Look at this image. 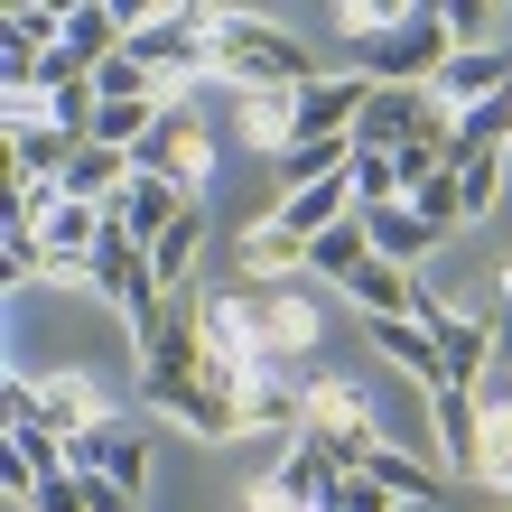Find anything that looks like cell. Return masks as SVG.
<instances>
[{
    "mask_svg": "<svg viewBox=\"0 0 512 512\" xmlns=\"http://www.w3.org/2000/svg\"><path fill=\"white\" fill-rule=\"evenodd\" d=\"M494 354L512 364V280H503V308H494Z\"/></svg>",
    "mask_w": 512,
    "mask_h": 512,
    "instance_id": "cell-33",
    "label": "cell"
},
{
    "mask_svg": "<svg viewBox=\"0 0 512 512\" xmlns=\"http://www.w3.org/2000/svg\"><path fill=\"white\" fill-rule=\"evenodd\" d=\"M503 84H512V56H503V47H485V56H447V75L429 84V94H438L447 122H457V112H475L485 94H503Z\"/></svg>",
    "mask_w": 512,
    "mask_h": 512,
    "instance_id": "cell-16",
    "label": "cell"
},
{
    "mask_svg": "<svg viewBox=\"0 0 512 512\" xmlns=\"http://www.w3.org/2000/svg\"><path fill=\"white\" fill-rule=\"evenodd\" d=\"M84 512H140V494H122L112 475H84Z\"/></svg>",
    "mask_w": 512,
    "mask_h": 512,
    "instance_id": "cell-32",
    "label": "cell"
},
{
    "mask_svg": "<svg viewBox=\"0 0 512 512\" xmlns=\"http://www.w3.org/2000/svg\"><path fill=\"white\" fill-rule=\"evenodd\" d=\"M298 410H308V438H326L345 466H354V457H364V447L382 438L373 391L354 382V373H308V382H298Z\"/></svg>",
    "mask_w": 512,
    "mask_h": 512,
    "instance_id": "cell-3",
    "label": "cell"
},
{
    "mask_svg": "<svg viewBox=\"0 0 512 512\" xmlns=\"http://www.w3.org/2000/svg\"><path fill=\"white\" fill-rule=\"evenodd\" d=\"M75 159H84V131H66L56 112H38V122H10V196H56Z\"/></svg>",
    "mask_w": 512,
    "mask_h": 512,
    "instance_id": "cell-6",
    "label": "cell"
},
{
    "mask_svg": "<svg viewBox=\"0 0 512 512\" xmlns=\"http://www.w3.org/2000/svg\"><path fill=\"white\" fill-rule=\"evenodd\" d=\"M447 38H457V56H485L503 47V10L494 0H447Z\"/></svg>",
    "mask_w": 512,
    "mask_h": 512,
    "instance_id": "cell-27",
    "label": "cell"
},
{
    "mask_svg": "<svg viewBox=\"0 0 512 512\" xmlns=\"http://www.w3.org/2000/svg\"><path fill=\"white\" fill-rule=\"evenodd\" d=\"M410 205H419V224H429L438 243H447V233H466V196H457V168H438L429 187H410Z\"/></svg>",
    "mask_w": 512,
    "mask_h": 512,
    "instance_id": "cell-29",
    "label": "cell"
},
{
    "mask_svg": "<svg viewBox=\"0 0 512 512\" xmlns=\"http://www.w3.org/2000/svg\"><path fill=\"white\" fill-rule=\"evenodd\" d=\"M364 103H373V75H364V66H354V75H317L308 94H298V140H354ZM298 140H289V149H298Z\"/></svg>",
    "mask_w": 512,
    "mask_h": 512,
    "instance_id": "cell-8",
    "label": "cell"
},
{
    "mask_svg": "<svg viewBox=\"0 0 512 512\" xmlns=\"http://www.w3.org/2000/svg\"><path fill=\"white\" fill-rule=\"evenodd\" d=\"M261 336H270V373L289 364V354H317V298L308 289H261Z\"/></svg>",
    "mask_w": 512,
    "mask_h": 512,
    "instance_id": "cell-13",
    "label": "cell"
},
{
    "mask_svg": "<svg viewBox=\"0 0 512 512\" xmlns=\"http://www.w3.org/2000/svg\"><path fill=\"white\" fill-rule=\"evenodd\" d=\"M187 205H196L187 187H168V177H149V168H140V177H131V187H122V196H112V224H122V233H131V243H140V252H159V233H168L177 215H187Z\"/></svg>",
    "mask_w": 512,
    "mask_h": 512,
    "instance_id": "cell-11",
    "label": "cell"
},
{
    "mask_svg": "<svg viewBox=\"0 0 512 512\" xmlns=\"http://www.w3.org/2000/svg\"><path fill=\"white\" fill-rule=\"evenodd\" d=\"M140 401L159 410V419H177L187 438H252L243 429V391H224V382H205V373H187V382H140Z\"/></svg>",
    "mask_w": 512,
    "mask_h": 512,
    "instance_id": "cell-7",
    "label": "cell"
},
{
    "mask_svg": "<svg viewBox=\"0 0 512 512\" xmlns=\"http://www.w3.org/2000/svg\"><path fill=\"white\" fill-rule=\"evenodd\" d=\"M131 177H140V159H122V149H103V140H84V159L66 168V196H75V205H112Z\"/></svg>",
    "mask_w": 512,
    "mask_h": 512,
    "instance_id": "cell-22",
    "label": "cell"
},
{
    "mask_svg": "<svg viewBox=\"0 0 512 512\" xmlns=\"http://www.w3.org/2000/svg\"><path fill=\"white\" fill-rule=\"evenodd\" d=\"M447 131V112L429 84H373V103H364V122H354V149H382V159H401L410 140H429Z\"/></svg>",
    "mask_w": 512,
    "mask_h": 512,
    "instance_id": "cell-5",
    "label": "cell"
},
{
    "mask_svg": "<svg viewBox=\"0 0 512 512\" xmlns=\"http://www.w3.org/2000/svg\"><path fill=\"white\" fill-rule=\"evenodd\" d=\"M233 131H243L252 149H270V159H289V140H298V94H233Z\"/></svg>",
    "mask_w": 512,
    "mask_h": 512,
    "instance_id": "cell-19",
    "label": "cell"
},
{
    "mask_svg": "<svg viewBox=\"0 0 512 512\" xmlns=\"http://www.w3.org/2000/svg\"><path fill=\"white\" fill-rule=\"evenodd\" d=\"M215 75L233 94H308L317 84V56L289 38V28H270L252 10H215Z\"/></svg>",
    "mask_w": 512,
    "mask_h": 512,
    "instance_id": "cell-1",
    "label": "cell"
},
{
    "mask_svg": "<svg viewBox=\"0 0 512 512\" xmlns=\"http://www.w3.org/2000/svg\"><path fill=\"white\" fill-rule=\"evenodd\" d=\"M364 336H373V354H391L419 391H447V354L429 345V326H410V317H364Z\"/></svg>",
    "mask_w": 512,
    "mask_h": 512,
    "instance_id": "cell-14",
    "label": "cell"
},
{
    "mask_svg": "<svg viewBox=\"0 0 512 512\" xmlns=\"http://www.w3.org/2000/svg\"><path fill=\"white\" fill-rule=\"evenodd\" d=\"M364 233H373V252L391 261V270H419L438 252V233L419 224V205H382V215H364Z\"/></svg>",
    "mask_w": 512,
    "mask_h": 512,
    "instance_id": "cell-20",
    "label": "cell"
},
{
    "mask_svg": "<svg viewBox=\"0 0 512 512\" xmlns=\"http://www.w3.org/2000/svg\"><path fill=\"white\" fill-rule=\"evenodd\" d=\"M336 475H345L336 447H326V438H298V447H280V466H270L261 485L280 494V503H298V512H317L326 494H336Z\"/></svg>",
    "mask_w": 512,
    "mask_h": 512,
    "instance_id": "cell-10",
    "label": "cell"
},
{
    "mask_svg": "<svg viewBox=\"0 0 512 512\" xmlns=\"http://www.w3.org/2000/svg\"><path fill=\"white\" fill-rule=\"evenodd\" d=\"M243 429H280V438L298 447V438H308V410H298V391H289L280 373H261V382L243 391Z\"/></svg>",
    "mask_w": 512,
    "mask_h": 512,
    "instance_id": "cell-25",
    "label": "cell"
},
{
    "mask_svg": "<svg viewBox=\"0 0 512 512\" xmlns=\"http://www.w3.org/2000/svg\"><path fill=\"white\" fill-rule=\"evenodd\" d=\"M66 457H75V475H112L122 494H140V485H149V438L131 429L122 410H112L103 429H84V438L66 447Z\"/></svg>",
    "mask_w": 512,
    "mask_h": 512,
    "instance_id": "cell-9",
    "label": "cell"
},
{
    "mask_svg": "<svg viewBox=\"0 0 512 512\" xmlns=\"http://www.w3.org/2000/svg\"><path fill=\"white\" fill-rule=\"evenodd\" d=\"M298 270H308V243H298L280 215H261V224L243 233V280H252V289H289Z\"/></svg>",
    "mask_w": 512,
    "mask_h": 512,
    "instance_id": "cell-15",
    "label": "cell"
},
{
    "mask_svg": "<svg viewBox=\"0 0 512 512\" xmlns=\"http://www.w3.org/2000/svg\"><path fill=\"white\" fill-rule=\"evenodd\" d=\"M373 261V233H364V215H345L336 233H317V243H308V280H354V270H364Z\"/></svg>",
    "mask_w": 512,
    "mask_h": 512,
    "instance_id": "cell-23",
    "label": "cell"
},
{
    "mask_svg": "<svg viewBox=\"0 0 512 512\" xmlns=\"http://www.w3.org/2000/svg\"><path fill=\"white\" fill-rule=\"evenodd\" d=\"M475 485H494L512 512V401H494V391H485V438H475Z\"/></svg>",
    "mask_w": 512,
    "mask_h": 512,
    "instance_id": "cell-24",
    "label": "cell"
},
{
    "mask_svg": "<svg viewBox=\"0 0 512 512\" xmlns=\"http://www.w3.org/2000/svg\"><path fill=\"white\" fill-rule=\"evenodd\" d=\"M38 410H47V429L66 438V447H75L84 429H103V419H112V410H103V391L84 382V373H47V382H38Z\"/></svg>",
    "mask_w": 512,
    "mask_h": 512,
    "instance_id": "cell-17",
    "label": "cell"
},
{
    "mask_svg": "<svg viewBox=\"0 0 512 512\" xmlns=\"http://www.w3.org/2000/svg\"><path fill=\"white\" fill-rule=\"evenodd\" d=\"M401 19H410V0H345V10H336V28H345V47H354V56H364L373 38H391Z\"/></svg>",
    "mask_w": 512,
    "mask_h": 512,
    "instance_id": "cell-28",
    "label": "cell"
},
{
    "mask_svg": "<svg viewBox=\"0 0 512 512\" xmlns=\"http://www.w3.org/2000/svg\"><path fill=\"white\" fill-rule=\"evenodd\" d=\"M429 419H438V466H447V475H475V438H485V391L447 382V391H429Z\"/></svg>",
    "mask_w": 512,
    "mask_h": 512,
    "instance_id": "cell-12",
    "label": "cell"
},
{
    "mask_svg": "<svg viewBox=\"0 0 512 512\" xmlns=\"http://www.w3.org/2000/svg\"><path fill=\"white\" fill-rule=\"evenodd\" d=\"M131 56L149 66L159 103H187V84L215 75V10H140L131 19Z\"/></svg>",
    "mask_w": 512,
    "mask_h": 512,
    "instance_id": "cell-2",
    "label": "cell"
},
{
    "mask_svg": "<svg viewBox=\"0 0 512 512\" xmlns=\"http://www.w3.org/2000/svg\"><path fill=\"white\" fill-rule=\"evenodd\" d=\"M503 159H512V149H475V159H457V196H466V224H475V215H494V196H503Z\"/></svg>",
    "mask_w": 512,
    "mask_h": 512,
    "instance_id": "cell-30",
    "label": "cell"
},
{
    "mask_svg": "<svg viewBox=\"0 0 512 512\" xmlns=\"http://www.w3.org/2000/svg\"><path fill=\"white\" fill-rule=\"evenodd\" d=\"M354 475H373V485H382L391 503H419V494L438 503V475H429V457H410V447H391V438H373L364 457H354Z\"/></svg>",
    "mask_w": 512,
    "mask_h": 512,
    "instance_id": "cell-18",
    "label": "cell"
},
{
    "mask_svg": "<svg viewBox=\"0 0 512 512\" xmlns=\"http://www.w3.org/2000/svg\"><path fill=\"white\" fill-rule=\"evenodd\" d=\"M140 168L168 177V187H187V196L215 187V131L196 122V103H168V112H159V131L140 140Z\"/></svg>",
    "mask_w": 512,
    "mask_h": 512,
    "instance_id": "cell-4",
    "label": "cell"
},
{
    "mask_svg": "<svg viewBox=\"0 0 512 512\" xmlns=\"http://www.w3.org/2000/svg\"><path fill=\"white\" fill-rule=\"evenodd\" d=\"M475 149H512V84L447 122V168H457V159H475Z\"/></svg>",
    "mask_w": 512,
    "mask_h": 512,
    "instance_id": "cell-21",
    "label": "cell"
},
{
    "mask_svg": "<svg viewBox=\"0 0 512 512\" xmlns=\"http://www.w3.org/2000/svg\"><path fill=\"white\" fill-rule=\"evenodd\" d=\"M196 252H205V205H187V215H177V224L159 233V252H149V270H159V289H187Z\"/></svg>",
    "mask_w": 512,
    "mask_h": 512,
    "instance_id": "cell-26",
    "label": "cell"
},
{
    "mask_svg": "<svg viewBox=\"0 0 512 512\" xmlns=\"http://www.w3.org/2000/svg\"><path fill=\"white\" fill-rule=\"evenodd\" d=\"M317 512H401V503H391L373 475H354V466H345V475H336V494H326Z\"/></svg>",
    "mask_w": 512,
    "mask_h": 512,
    "instance_id": "cell-31",
    "label": "cell"
}]
</instances>
